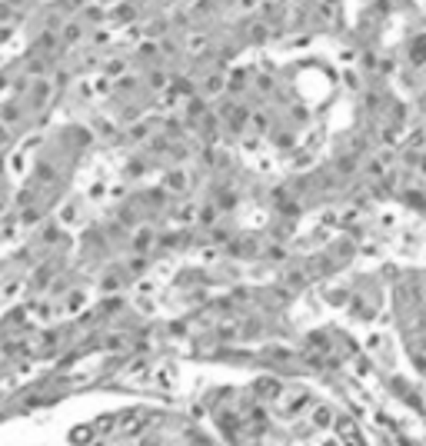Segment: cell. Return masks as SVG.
Returning a JSON list of instances; mask_svg holds the SVG:
<instances>
[{
	"mask_svg": "<svg viewBox=\"0 0 426 446\" xmlns=\"http://www.w3.org/2000/svg\"><path fill=\"white\" fill-rule=\"evenodd\" d=\"M410 64H416V67L426 64V34H420V37L410 44Z\"/></svg>",
	"mask_w": 426,
	"mask_h": 446,
	"instance_id": "cell-1",
	"label": "cell"
},
{
	"mask_svg": "<svg viewBox=\"0 0 426 446\" xmlns=\"http://www.w3.org/2000/svg\"><path fill=\"white\" fill-rule=\"evenodd\" d=\"M313 420H317V426H330V420H333V413H330V410H320V406H317V410H313Z\"/></svg>",
	"mask_w": 426,
	"mask_h": 446,
	"instance_id": "cell-2",
	"label": "cell"
}]
</instances>
